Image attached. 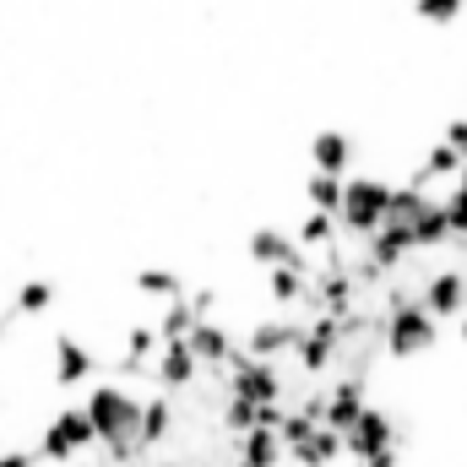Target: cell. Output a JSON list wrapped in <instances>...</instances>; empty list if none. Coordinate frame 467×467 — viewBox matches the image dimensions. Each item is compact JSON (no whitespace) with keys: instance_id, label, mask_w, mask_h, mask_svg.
<instances>
[{"instance_id":"cell-20","label":"cell","mask_w":467,"mask_h":467,"mask_svg":"<svg viewBox=\"0 0 467 467\" xmlns=\"http://www.w3.org/2000/svg\"><path fill=\"white\" fill-rule=\"evenodd\" d=\"M239 462H250V467H277L283 462L277 430H244V435H239Z\"/></svg>"},{"instance_id":"cell-1","label":"cell","mask_w":467,"mask_h":467,"mask_svg":"<svg viewBox=\"0 0 467 467\" xmlns=\"http://www.w3.org/2000/svg\"><path fill=\"white\" fill-rule=\"evenodd\" d=\"M88 424H93V441H104V451L115 462L141 457L136 451V413H141V397H130L125 386H93L88 391Z\"/></svg>"},{"instance_id":"cell-15","label":"cell","mask_w":467,"mask_h":467,"mask_svg":"<svg viewBox=\"0 0 467 467\" xmlns=\"http://www.w3.org/2000/svg\"><path fill=\"white\" fill-rule=\"evenodd\" d=\"M244 250H250V261H255V266H288V261H310V255H305V250H299V244H294L283 229H255Z\"/></svg>"},{"instance_id":"cell-14","label":"cell","mask_w":467,"mask_h":467,"mask_svg":"<svg viewBox=\"0 0 467 467\" xmlns=\"http://www.w3.org/2000/svg\"><path fill=\"white\" fill-rule=\"evenodd\" d=\"M294 343H299V327H294V321H261V327H250V343H244V353H250V358L277 364L283 353H294Z\"/></svg>"},{"instance_id":"cell-25","label":"cell","mask_w":467,"mask_h":467,"mask_svg":"<svg viewBox=\"0 0 467 467\" xmlns=\"http://www.w3.org/2000/svg\"><path fill=\"white\" fill-rule=\"evenodd\" d=\"M136 294H147V299H163V305H169V299L180 294V277H174L169 266H141V272H136Z\"/></svg>"},{"instance_id":"cell-4","label":"cell","mask_w":467,"mask_h":467,"mask_svg":"<svg viewBox=\"0 0 467 467\" xmlns=\"http://www.w3.org/2000/svg\"><path fill=\"white\" fill-rule=\"evenodd\" d=\"M88 446H99L93 441V424H88V413L82 408H60L49 424H44V435H38V462H77Z\"/></svg>"},{"instance_id":"cell-31","label":"cell","mask_w":467,"mask_h":467,"mask_svg":"<svg viewBox=\"0 0 467 467\" xmlns=\"http://www.w3.org/2000/svg\"><path fill=\"white\" fill-rule=\"evenodd\" d=\"M38 451H0V467H33Z\"/></svg>"},{"instance_id":"cell-32","label":"cell","mask_w":467,"mask_h":467,"mask_svg":"<svg viewBox=\"0 0 467 467\" xmlns=\"http://www.w3.org/2000/svg\"><path fill=\"white\" fill-rule=\"evenodd\" d=\"M457 337H462V343H467V310H462V316H457Z\"/></svg>"},{"instance_id":"cell-24","label":"cell","mask_w":467,"mask_h":467,"mask_svg":"<svg viewBox=\"0 0 467 467\" xmlns=\"http://www.w3.org/2000/svg\"><path fill=\"white\" fill-rule=\"evenodd\" d=\"M305 196H310V213H332V218H337V202H343V180H337V174H310Z\"/></svg>"},{"instance_id":"cell-23","label":"cell","mask_w":467,"mask_h":467,"mask_svg":"<svg viewBox=\"0 0 467 467\" xmlns=\"http://www.w3.org/2000/svg\"><path fill=\"white\" fill-rule=\"evenodd\" d=\"M457 169H462V158H457L446 141H435L430 158H424V169H419V180H424V185H441V180H457Z\"/></svg>"},{"instance_id":"cell-28","label":"cell","mask_w":467,"mask_h":467,"mask_svg":"<svg viewBox=\"0 0 467 467\" xmlns=\"http://www.w3.org/2000/svg\"><path fill=\"white\" fill-rule=\"evenodd\" d=\"M413 16H424V22L446 27V22H457V16H462V0H413Z\"/></svg>"},{"instance_id":"cell-17","label":"cell","mask_w":467,"mask_h":467,"mask_svg":"<svg viewBox=\"0 0 467 467\" xmlns=\"http://www.w3.org/2000/svg\"><path fill=\"white\" fill-rule=\"evenodd\" d=\"M310 163H316V174H348L353 169V141L343 130H321L316 141H310Z\"/></svg>"},{"instance_id":"cell-7","label":"cell","mask_w":467,"mask_h":467,"mask_svg":"<svg viewBox=\"0 0 467 467\" xmlns=\"http://www.w3.org/2000/svg\"><path fill=\"white\" fill-rule=\"evenodd\" d=\"M391 446H402V430L380 413V408H358V419H353L348 430H343V457L353 462H369V457H380V451H391Z\"/></svg>"},{"instance_id":"cell-2","label":"cell","mask_w":467,"mask_h":467,"mask_svg":"<svg viewBox=\"0 0 467 467\" xmlns=\"http://www.w3.org/2000/svg\"><path fill=\"white\" fill-rule=\"evenodd\" d=\"M435 337H441V321L424 310V299L419 294H391L386 299V321H380V343L391 358H419V353L435 348Z\"/></svg>"},{"instance_id":"cell-34","label":"cell","mask_w":467,"mask_h":467,"mask_svg":"<svg viewBox=\"0 0 467 467\" xmlns=\"http://www.w3.org/2000/svg\"><path fill=\"white\" fill-rule=\"evenodd\" d=\"M158 467H174V462H158Z\"/></svg>"},{"instance_id":"cell-8","label":"cell","mask_w":467,"mask_h":467,"mask_svg":"<svg viewBox=\"0 0 467 467\" xmlns=\"http://www.w3.org/2000/svg\"><path fill=\"white\" fill-rule=\"evenodd\" d=\"M424 310L435 316V321H457L467 310V277L457 272V266H446V272H435L430 283H424Z\"/></svg>"},{"instance_id":"cell-11","label":"cell","mask_w":467,"mask_h":467,"mask_svg":"<svg viewBox=\"0 0 467 467\" xmlns=\"http://www.w3.org/2000/svg\"><path fill=\"white\" fill-rule=\"evenodd\" d=\"M93 369H99V358L82 337H55V386H88Z\"/></svg>"},{"instance_id":"cell-9","label":"cell","mask_w":467,"mask_h":467,"mask_svg":"<svg viewBox=\"0 0 467 467\" xmlns=\"http://www.w3.org/2000/svg\"><path fill=\"white\" fill-rule=\"evenodd\" d=\"M358 408H364V380H358V375H343L332 391H321V424L337 430V435L358 419Z\"/></svg>"},{"instance_id":"cell-29","label":"cell","mask_w":467,"mask_h":467,"mask_svg":"<svg viewBox=\"0 0 467 467\" xmlns=\"http://www.w3.org/2000/svg\"><path fill=\"white\" fill-rule=\"evenodd\" d=\"M441 207H446V223H451V239L467 234V191L462 185H451L446 196H441Z\"/></svg>"},{"instance_id":"cell-16","label":"cell","mask_w":467,"mask_h":467,"mask_svg":"<svg viewBox=\"0 0 467 467\" xmlns=\"http://www.w3.org/2000/svg\"><path fill=\"white\" fill-rule=\"evenodd\" d=\"M169 430H174V408H169V397H147V402H141V413H136V451L163 446V441H169Z\"/></svg>"},{"instance_id":"cell-27","label":"cell","mask_w":467,"mask_h":467,"mask_svg":"<svg viewBox=\"0 0 467 467\" xmlns=\"http://www.w3.org/2000/svg\"><path fill=\"white\" fill-rule=\"evenodd\" d=\"M152 353H158V332H152V327H130V332H125V358H130V364H147Z\"/></svg>"},{"instance_id":"cell-12","label":"cell","mask_w":467,"mask_h":467,"mask_svg":"<svg viewBox=\"0 0 467 467\" xmlns=\"http://www.w3.org/2000/svg\"><path fill=\"white\" fill-rule=\"evenodd\" d=\"M196 375H202V364H196V353L185 348V337L158 343V380H163V391H191Z\"/></svg>"},{"instance_id":"cell-10","label":"cell","mask_w":467,"mask_h":467,"mask_svg":"<svg viewBox=\"0 0 467 467\" xmlns=\"http://www.w3.org/2000/svg\"><path fill=\"white\" fill-rule=\"evenodd\" d=\"M283 457L294 467H332L343 457V435L337 430H327V424H316L310 435H299L294 446H283Z\"/></svg>"},{"instance_id":"cell-21","label":"cell","mask_w":467,"mask_h":467,"mask_svg":"<svg viewBox=\"0 0 467 467\" xmlns=\"http://www.w3.org/2000/svg\"><path fill=\"white\" fill-rule=\"evenodd\" d=\"M196 321H202V316H196V305H191L185 294H174V299H169V310H163V327H152V332H158V343H174V337H185Z\"/></svg>"},{"instance_id":"cell-18","label":"cell","mask_w":467,"mask_h":467,"mask_svg":"<svg viewBox=\"0 0 467 467\" xmlns=\"http://www.w3.org/2000/svg\"><path fill=\"white\" fill-rule=\"evenodd\" d=\"M408 234H413V250H441V244H451V223H446V207L430 196L424 207H419V218L408 223Z\"/></svg>"},{"instance_id":"cell-6","label":"cell","mask_w":467,"mask_h":467,"mask_svg":"<svg viewBox=\"0 0 467 467\" xmlns=\"http://www.w3.org/2000/svg\"><path fill=\"white\" fill-rule=\"evenodd\" d=\"M229 397L239 402H283V375H277V364H266V358H250V353H229Z\"/></svg>"},{"instance_id":"cell-3","label":"cell","mask_w":467,"mask_h":467,"mask_svg":"<svg viewBox=\"0 0 467 467\" xmlns=\"http://www.w3.org/2000/svg\"><path fill=\"white\" fill-rule=\"evenodd\" d=\"M386 207H391V180L380 174H343V202H337V223L358 239L386 223Z\"/></svg>"},{"instance_id":"cell-26","label":"cell","mask_w":467,"mask_h":467,"mask_svg":"<svg viewBox=\"0 0 467 467\" xmlns=\"http://www.w3.org/2000/svg\"><path fill=\"white\" fill-rule=\"evenodd\" d=\"M49 305H55V283H44V277L22 283V288H16V299H11V310H16V316H44Z\"/></svg>"},{"instance_id":"cell-22","label":"cell","mask_w":467,"mask_h":467,"mask_svg":"<svg viewBox=\"0 0 467 467\" xmlns=\"http://www.w3.org/2000/svg\"><path fill=\"white\" fill-rule=\"evenodd\" d=\"M294 244H299V250H332V244H337V218H332V213H310V218L299 223V234H294Z\"/></svg>"},{"instance_id":"cell-19","label":"cell","mask_w":467,"mask_h":467,"mask_svg":"<svg viewBox=\"0 0 467 467\" xmlns=\"http://www.w3.org/2000/svg\"><path fill=\"white\" fill-rule=\"evenodd\" d=\"M310 266L316 261H288V266H266V294L277 305H299L305 299V283H310Z\"/></svg>"},{"instance_id":"cell-13","label":"cell","mask_w":467,"mask_h":467,"mask_svg":"<svg viewBox=\"0 0 467 467\" xmlns=\"http://www.w3.org/2000/svg\"><path fill=\"white\" fill-rule=\"evenodd\" d=\"M185 348L196 353V364H202V369H207V364H218V369H223V364H229V353H234V337L213 321V316H202V321L185 332Z\"/></svg>"},{"instance_id":"cell-30","label":"cell","mask_w":467,"mask_h":467,"mask_svg":"<svg viewBox=\"0 0 467 467\" xmlns=\"http://www.w3.org/2000/svg\"><path fill=\"white\" fill-rule=\"evenodd\" d=\"M441 141H446V147H451V152H457V158H467V119H451V125H446V136H441Z\"/></svg>"},{"instance_id":"cell-33","label":"cell","mask_w":467,"mask_h":467,"mask_svg":"<svg viewBox=\"0 0 467 467\" xmlns=\"http://www.w3.org/2000/svg\"><path fill=\"white\" fill-rule=\"evenodd\" d=\"M234 467H250V462H234Z\"/></svg>"},{"instance_id":"cell-5","label":"cell","mask_w":467,"mask_h":467,"mask_svg":"<svg viewBox=\"0 0 467 467\" xmlns=\"http://www.w3.org/2000/svg\"><path fill=\"white\" fill-rule=\"evenodd\" d=\"M337 353H343V321L316 310V321H305V327H299V343H294L299 369H305V375H327V369L337 364Z\"/></svg>"}]
</instances>
